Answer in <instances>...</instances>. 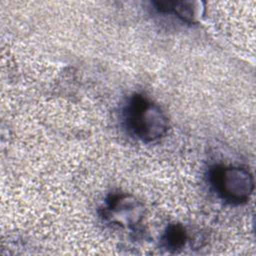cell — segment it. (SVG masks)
I'll use <instances>...</instances> for the list:
<instances>
[{
	"instance_id": "7a4b0ae2",
	"label": "cell",
	"mask_w": 256,
	"mask_h": 256,
	"mask_svg": "<svg viewBox=\"0 0 256 256\" xmlns=\"http://www.w3.org/2000/svg\"><path fill=\"white\" fill-rule=\"evenodd\" d=\"M209 179L217 194L232 204L246 202L254 189L252 174L240 166H215Z\"/></svg>"
},
{
	"instance_id": "6da1fadb",
	"label": "cell",
	"mask_w": 256,
	"mask_h": 256,
	"mask_svg": "<svg viewBox=\"0 0 256 256\" xmlns=\"http://www.w3.org/2000/svg\"><path fill=\"white\" fill-rule=\"evenodd\" d=\"M124 119L129 132L144 142L156 141L168 130V118L163 110L143 95L136 94L129 100Z\"/></svg>"
},
{
	"instance_id": "277c9868",
	"label": "cell",
	"mask_w": 256,
	"mask_h": 256,
	"mask_svg": "<svg viewBox=\"0 0 256 256\" xmlns=\"http://www.w3.org/2000/svg\"><path fill=\"white\" fill-rule=\"evenodd\" d=\"M156 9L163 13H173L186 22H192L195 18V8L192 2L184 1H161L155 2Z\"/></svg>"
},
{
	"instance_id": "5b68a950",
	"label": "cell",
	"mask_w": 256,
	"mask_h": 256,
	"mask_svg": "<svg viewBox=\"0 0 256 256\" xmlns=\"http://www.w3.org/2000/svg\"><path fill=\"white\" fill-rule=\"evenodd\" d=\"M187 240V234L184 227L180 224L170 225L164 236V242L167 248L171 250H176L185 245Z\"/></svg>"
},
{
	"instance_id": "3957f363",
	"label": "cell",
	"mask_w": 256,
	"mask_h": 256,
	"mask_svg": "<svg viewBox=\"0 0 256 256\" xmlns=\"http://www.w3.org/2000/svg\"><path fill=\"white\" fill-rule=\"evenodd\" d=\"M142 216L141 203L129 195L116 194L107 199L104 217L112 223L131 228L140 222Z\"/></svg>"
}]
</instances>
